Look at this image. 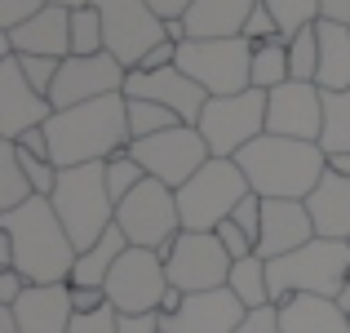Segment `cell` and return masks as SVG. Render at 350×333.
Masks as SVG:
<instances>
[{
  "instance_id": "obj_1",
  "label": "cell",
  "mask_w": 350,
  "mask_h": 333,
  "mask_svg": "<svg viewBox=\"0 0 350 333\" xmlns=\"http://www.w3.org/2000/svg\"><path fill=\"white\" fill-rule=\"evenodd\" d=\"M49 134V151L58 169H76V164H107L111 156L129 151L133 134H129V98H94L67 111H53L44 125Z\"/></svg>"
},
{
  "instance_id": "obj_2",
  "label": "cell",
  "mask_w": 350,
  "mask_h": 333,
  "mask_svg": "<svg viewBox=\"0 0 350 333\" xmlns=\"http://www.w3.org/2000/svg\"><path fill=\"white\" fill-rule=\"evenodd\" d=\"M0 231L14 245V271H23L31 284H71L80 249L71 245L49 196H31L23 209L0 214Z\"/></svg>"
},
{
  "instance_id": "obj_3",
  "label": "cell",
  "mask_w": 350,
  "mask_h": 333,
  "mask_svg": "<svg viewBox=\"0 0 350 333\" xmlns=\"http://www.w3.org/2000/svg\"><path fill=\"white\" fill-rule=\"evenodd\" d=\"M235 164L262 200H306L328 173V151L319 143L262 134L235 156Z\"/></svg>"
},
{
  "instance_id": "obj_4",
  "label": "cell",
  "mask_w": 350,
  "mask_h": 333,
  "mask_svg": "<svg viewBox=\"0 0 350 333\" xmlns=\"http://www.w3.org/2000/svg\"><path fill=\"white\" fill-rule=\"evenodd\" d=\"M271 271V298L275 307H284L288 298H337L350 275V240H324L315 236L310 245H301L297 254H284L266 262Z\"/></svg>"
},
{
  "instance_id": "obj_5",
  "label": "cell",
  "mask_w": 350,
  "mask_h": 333,
  "mask_svg": "<svg viewBox=\"0 0 350 333\" xmlns=\"http://www.w3.org/2000/svg\"><path fill=\"white\" fill-rule=\"evenodd\" d=\"M53 214L62 218L71 245L85 254L103 240V231L116 222V200L107 191V164H76L58 173V187L49 196Z\"/></svg>"
},
{
  "instance_id": "obj_6",
  "label": "cell",
  "mask_w": 350,
  "mask_h": 333,
  "mask_svg": "<svg viewBox=\"0 0 350 333\" xmlns=\"http://www.w3.org/2000/svg\"><path fill=\"white\" fill-rule=\"evenodd\" d=\"M248 178L235 160H213L187 182L178 187V214H182V231H217L226 218L235 214V205L248 196Z\"/></svg>"
},
{
  "instance_id": "obj_7",
  "label": "cell",
  "mask_w": 350,
  "mask_h": 333,
  "mask_svg": "<svg viewBox=\"0 0 350 333\" xmlns=\"http://www.w3.org/2000/svg\"><path fill=\"white\" fill-rule=\"evenodd\" d=\"M178 67L208 98H231L253 89V45L244 36L231 40H187L178 49Z\"/></svg>"
},
{
  "instance_id": "obj_8",
  "label": "cell",
  "mask_w": 350,
  "mask_h": 333,
  "mask_svg": "<svg viewBox=\"0 0 350 333\" xmlns=\"http://www.w3.org/2000/svg\"><path fill=\"white\" fill-rule=\"evenodd\" d=\"M116 227L129 236L133 249H155L169 258L173 240L182 236V214H178V191L164 187L160 178H146L129 200L116 205Z\"/></svg>"
},
{
  "instance_id": "obj_9",
  "label": "cell",
  "mask_w": 350,
  "mask_h": 333,
  "mask_svg": "<svg viewBox=\"0 0 350 333\" xmlns=\"http://www.w3.org/2000/svg\"><path fill=\"white\" fill-rule=\"evenodd\" d=\"M129 156L146 169V178H160L164 187H173V191L187 187V182L213 160V151H208L204 134H200L196 125H173V129H164V134L133 138V143H129Z\"/></svg>"
},
{
  "instance_id": "obj_10",
  "label": "cell",
  "mask_w": 350,
  "mask_h": 333,
  "mask_svg": "<svg viewBox=\"0 0 350 333\" xmlns=\"http://www.w3.org/2000/svg\"><path fill=\"white\" fill-rule=\"evenodd\" d=\"M196 129L204 134L213 156L235 160L248 143H257L266 134V94L262 89H244V94H231V98H208Z\"/></svg>"
},
{
  "instance_id": "obj_11",
  "label": "cell",
  "mask_w": 350,
  "mask_h": 333,
  "mask_svg": "<svg viewBox=\"0 0 350 333\" xmlns=\"http://www.w3.org/2000/svg\"><path fill=\"white\" fill-rule=\"evenodd\" d=\"M98 14H103V32H107V53L120 58L129 71H137L155 45L169 40L164 18L146 0H98Z\"/></svg>"
},
{
  "instance_id": "obj_12",
  "label": "cell",
  "mask_w": 350,
  "mask_h": 333,
  "mask_svg": "<svg viewBox=\"0 0 350 333\" xmlns=\"http://www.w3.org/2000/svg\"><path fill=\"white\" fill-rule=\"evenodd\" d=\"M164 267H169V284L173 289L208 293V289H226L235 258L226 254V245L213 236V231H182V236L173 240Z\"/></svg>"
},
{
  "instance_id": "obj_13",
  "label": "cell",
  "mask_w": 350,
  "mask_h": 333,
  "mask_svg": "<svg viewBox=\"0 0 350 333\" xmlns=\"http://www.w3.org/2000/svg\"><path fill=\"white\" fill-rule=\"evenodd\" d=\"M164 293H169V267L155 249H124V258L107 275V298L120 316H146L160 311Z\"/></svg>"
},
{
  "instance_id": "obj_14",
  "label": "cell",
  "mask_w": 350,
  "mask_h": 333,
  "mask_svg": "<svg viewBox=\"0 0 350 333\" xmlns=\"http://www.w3.org/2000/svg\"><path fill=\"white\" fill-rule=\"evenodd\" d=\"M124 80H129V67L111 53H94V58H62V71L49 89V103L53 111H67V107H80V103H94V98H111V94H124Z\"/></svg>"
},
{
  "instance_id": "obj_15",
  "label": "cell",
  "mask_w": 350,
  "mask_h": 333,
  "mask_svg": "<svg viewBox=\"0 0 350 333\" xmlns=\"http://www.w3.org/2000/svg\"><path fill=\"white\" fill-rule=\"evenodd\" d=\"M266 134L319 143L324 134V89L310 80H284L266 94Z\"/></svg>"
},
{
  "instance_id": "obj_16",
  "label": "cell",
  "mask_w": 350,
  "mask_h": 333,
  "mask_svg": "<svg viewBox=\"0 0 350 333\" xmlns=\"http://www.w3.org/2000/svg\"><path fill=\"white\" fill-rule=\"evenodd\" d=\"M53 120V103L23 76L14 53L0 58V143H18L27 129H44Z\"/></svg>"
},
{
  "instance_id": "obj_17",
  "label": "cell",
  "mask_w": 350,
  "mask_h": 333,
  "mask_svg": "<svg viewBox=\"0 0 350 333\" xmlns=\"http://www.w3.org/2000/svg\"><path fill=\"white\" fill-rule=\"evenodd\" d=\"M124 98H146V103H160L169 111H178L182 125H200L208 107V94L187 76L182 67H164V71H129L124 80Z\"/></svg>"
},
{
  "instance_id": "obj_18",
  "label": "cell",
  "mask_w": 350,
  "mask_h": 333,
  "mask_svg": "<svg viewBox=\"0 0 350 333\" xmlns=\"http://www.w3.org/2000/svg\"><path fill=\"white\" fill-rule=\"evenodd\" d=\"M0 53H23V58H71V9H40L31 23L0 32Z\"/></svg>"
},
{
  "instance_id": "obj_19",
  "label": "cell",
  "mask_w": 350,
  "mask_h": 333,
  "mask_svg": "<svg viewBox=\"0 0 350 333\" xmlns=\"http://www.w3.org/2000/svg\"><path fill=\"white\" fill-rule=\"evenodd\" d=\"M248 307L231 289H208V293H187L178 316H164V333H235L244 325Z\"/></svg>"
},
{
  "instance_id": "obj_20",
  "label": "cell",
  "mask_w": 350,
  "mask_h": 333,
  "mask_svg": "<svg viewBox=\"0 0 350 333\" xmlns=\"http://www.w3.org/2000/svg\"><path fill=\"white\" fill-rule=\"evenodd\" d=\"M310 240H315V222H310L306 200H262V240H257V254L266 262L284 258V254H297Z\"/></svg>"
},
{
  "instance_id": "obj_21",
  "label": "cell",
  "mask_w": 350,
  "mask_h": 333,
  "mask_svg": "<svg viewBox=\"0 0 350 333\" xmlns=\"http://www.w3.org/2000/svg\"><path fill=\"white\" fill-rule=\"evenodd\" d=\"M14 316L23 333H71V284H31L14 302Z\"/></svg>"
},
{
  "instance_id": "obj_22",
  "label": "cell",
  "mask_w": 350,
  "mask_h": 333,
  "mask_svg": "<svg viewBox=\"0 0 350 333\" xmlns=\"http://www.w3.org/2000/svg\"><path fill=\"white\" fill-rule=\"evenodd\" d=\"M257 0H196L187 9V40H231L244 36V23Z\"/></svg>"
},
{
  "instance_id": "obj_23",
  "label": "cell",
  "mask_w": 350,
  "mask_h": 333,
  "mask_svg": "<svg viewBox=\"0 0 350 333\" xmlns=\"http://www.w3.org/2000/svg\"><path fill=\"white\" fill-rule=\"evenodd\" d=\"M306 209H310V222H315V236L350 240V178L324 173V182L306 196Z\"/></svg>"
},
{
  "instance_id": "obj_24",
  "label": "cell",
  "mask_w": 350,
  "mask_h": 333,
  "mask_svg": "<svg viewBox=\"0 0 350 333\" xmlns=\"http://www.w3.org/2000/svg\"><path fill=\"white\" fill-rule=\"evenodd\" d=\"M280 325L284 333H350V316L337 307L333 298H288L280 307Z\"/></svg>"
},
{
  "instance_id": "obj_25",
  "label": "cell",
  "mask_w": 350,
  "mask_h": 333,
  "mask_svg": "<svg viewBox=\"0 0 350 333\" xmlns=\"http://www.w3.org/2000/svg\"><path fill=\"white\" fill-rule=\"evenodd\" d=\"M319 80L315 85L324 94H342L350 89V27L333 23V18H319Z\"/></svg>"
},
{
  "instance_id": "obj_26",
  "label": "cell",
  "mask_w": 350,
  "mask_h": 333,
  "mask_svg": "<svg viewBox=\"0 0 350 333\" xmlns=\"http://www.w3.org/2000/svg\"><path fill=\"white\" fill-rule=\"evenodd\" d=\"M124 249H129V236L111 222V227L103 231V240L76 258V267H71V284H76V289H107V275H111V267L124 258Z\"/></svg>"
},
{
  "instance_id": "obj_27",
  "label": "cell",
  "mask_w": 350,
  "mask_h": 333,
  "mask_svg": "<svg viewBox=\"0 0 350 333\" xmlns=\"http://www.w3.org/2000/svg\"><path fill=\"white\" fill-rule=\"evenodd\" d=\"M226 289H231L248 311L275 307V298H271V271H266V258H262V254L239 258V262L231 267V280H226Z\"/></svg>"
},
{
  "instance_id": "obj_28",
  "label": "cell",
  "mask_w": 350,
  "mask_h": 333,
  "mask_svg": "<svg viewBox=\"0 0 350 333\" xmlns=\"http://www.w3.org/2000/svg\"><path fill=\"white\" fill-rule=\"evenodd\" d=\"M31 196H36V187H31V178H27V169H23L18 143H0V214L23 209Z\"/></svg>"
},
{
  "instance_id": "obj_29",
  "label": "cell",
  "mask_w": 350,
  "mask_h": 333,
  "mask_svg": "<svg viewBox=\"0 0 350 333\" xmlns=\"http://www.w3.org/2000/svg\"><path fill=\"white\" fill-rule=\"evenodd\" d=\"M284 80H293L288 71V40H266V45H253V89H262V94H271V89H280Z\"/></svg>"
},
{
  "instance_id": "obj_30",
  "label": "cell",
  "mask_w": 350,
  "mask_h": 333,
  "mask_svg": "<svg viewBox=\"0 0 350 333\" xmlns=\"http://www.w3.org/2000/svg\"><path fill=\"white\" fill-rule=\"evenodd\" d=\"M319 147L328 156L350 151V89L324 94V134H319Z\"/></svg>"
},
{
  "instance_id": "obj_31",
  "label": "cell",
  "mask_w": 350,
  "mask_h": 333,
  "mask_svg": "<svg viewBox=\"0 0 350 333\" xmlns=\"http://www.w3.org/2000/svg\"><path fill=\"white\" fill-rule=\"evenodd\" d=\"M71 53H76V58L107 53V32H103V14H98V5L71 14Z\"/></svg>"
},
{
  "instance_id": "obj_32",
  "label": "cell",
  "mask_w": 350,
  "mask_h": 333,
  "mask_svg": "<svg viewBox=\"0 0 350 333\" xmlns=\"http://www.w3.org/2000/svg\"><path fill=\"white\" fill-rule=\"evenodd\" d=\"M262 5L275 14L284 40H293L301 27H315L319 18H324V0H262Z\"/></svg>"
},
{
  "instance_id": "obj_33",
  "label": "cell",
  "mask_w": 350,
  "mask_h": 333,
  "mask_svg": "<svg viewBox=\"0 0 350 333\" xmlns=\"http://www.w3.org/2000/svg\"><path fill=\"white\" fill-rule=\"evenodd\" d=\"M182 125L178 111L160 107V103H146V98H129V134L133 138H151V134H164V129Z\"/></svg>"
},
{
  "instance_id": "obj_34",
  "label": "cell",
  "mask_w": 350,
  "mask_h": 333,
  "mask_svg": "<svg viewBox=\"0 0 350 333\" xmlns=\"http://www.w3.org/2000/svg\"><path fill=\"white\" fill-rule=\"evenodd\" d=\"M288 71L293 80H319V27H301L288 40Z\"/></svg>"
},
{
  "instance_id": "obj_35",
  "label": "cell",
  "mask_w": 350,
  "mask_h": 333,
  "mask_svg": "<svg viewBox=\"0 0 350 333\" xmlns=\"http://www.w3.org/2000/svg\"><path fill=\"white\" fill-rule=\"evenodd\" d=\"M142 182H146V169H142V164H137L129 151H120V156H111V160H107V191H111L116 205H120V200H129L137 187H142Z\"/></svg>"
},
{
  "instance_id": "obj_36",
  "label": "cell",
  "mask_w": 350,
  "mask_h": 333,
  "mask_svg": "<svg viewBox=\"0 0 350 333\" xmlns=\"http://www.w3.org/2000/svg\"><path fill=\"white\" fill-rule=\"evenodd\" d=\"M14 58H18V67H23V76L49 98L53 80H58V71H62V58H23V53H14Z\"/></svg>"
},
{
  "instance_id": "obj_37",
  "label": "cell",
  "mask_w": 350,
  "mask_h": 333,
  "mask_svg": "<svg viewBox=\"0 0 350 333\" xmlns=\"http://www.w3.org/2000/svg\"><path fill=\"white\" fill-rule=\"evenodd\" d=\"M71 333H120V311L111 302L98 311H76L71 316Z\"/></svg>"
},
{
  "instance_id": "obj_38",
  "label": "cell",
  "mask_w": 350,
  "mask_h": 333,
  "mask_svg": "<svg viewBox=\"0 0 350 333\" xmlns=\"http://www.w3.org/2000/svg\"><path fill=\"white\" fill-rule=\"evenodd\" d=\"M280 36L284 32H280V23H275V14L257 0L253 14H248V23H244V40L248 45H266V40H280Z\"/></svg>"
},
{
  "instance_id": "obj_39",
  "label": "cell",
  "mask_w": 350,
  "mask_h": 333,
  "mask_svg": "<svg viewBox=\"0 0 350 333\" xmlns=\"http://www.w3.org/2000/svg\"><path fill=\"white\" fill-rule=\"evenodd\" d=\"M40 9H49V0H0V32H14V27L31 23Z\"/></svg>"
},
{
  "instance_id": "obj_40",
  "label": "cell",
  "mask_w": 350,
  "mask_h": 333,
  "mask_svg": "<svg viewBox=\"0 0 350 333\" xmlns=\"http://www.w3.org/2000/svg\"><path fill=\"white\" fill-rule=\"evenodd\" d=\"M231 222H235V227H244L253 240H262V196H257V191H248V196L235 205Z\"/></svg>"
},
{
  "instance_id": "obj_41",
  "label": "cell",
  "mask_w": 350,
  "mask_h": 333,
  "mask_svg": "<svg viewBox=\"0 0 350 333\" xmlns=\"http://www.w3.org/2000/svg\"><path fill=\"white\" fill-rule=\"evenodd\" d=\"M235 333H284V325H280V307L248 311V316H244V325H239Z\"/></svg>"
},
{
  "instance_id": "obj_42",
  "label": "cell",
  "mask_w": 350,
  "mask_h": 333,
  "mask_svg": "<svg viewBox=\"0 0 350 333\" xmlns=\"http://www.w3.org/2000/svg\"><path fill=\"white\" fill-rule=\"evenodd\" d=\"M27 289H31V280H27L23 271H14V267H5V271H0V307H14Z\"/></svg>"
},
{
  "instance_id": "obj_43",
  "label": "cell",
  "mask_w": 350,
  "mask_h": 333,
  "mask_svg": "<svg viewBox=\"0 0 350 333\" xmlns=\"http://www.w3.org/2000/svg\"><path fill=\"white\" fill-rule=\"evenodd\" d=\"M178 49H182V45H173V40L155 45V49L142 58V67H137V71H164V67H178Z\"/></svg>"
},
{
  "instance_id": "obj_44",
  "label": "cell",
  "mask_w": 350,
  "mask_h": 333,
  "mask_svg": "<svg viewBox=\"0 0 350 333\" xmlns=\"http://www.w3.org/2000/svg\"><path fill=\"white\" fill-rule=\"evenodd\" d=\"M120 333H164V316L146 311V316H120Z\"/></svg>"
},
{
  "instance_id": "obj_45",
  "label": "cell",
  "mask_w": 350,
  "mask_h": 333,
  "mask_svg": "<svg viewBox=\"0 0 350 333\" xmlns=\"http://www.w3.org/2000/svg\"><path fill=\"white\" fill-rule=\"evenodd\" d=\"M107 289H76V284H71V307L76 311H98V307H107Z\"/></svg>"
},
{
  "instance_id": "obj_46",
  "label": "cell",
  "mask_w": 350,
  "mask_h": 333,
  "mask_svg": "<svg viewBox=\"0 0 350 333\" xmlns=\"http://www.w3.org/2000/svg\"><path fill=\"white\" fill-rule=\"evenodd\" d=\"M18 147H23V151H31V156H40V160H53V151H49V134H44V129H27V134L18 138Z\"/></svg>"
},
{
  "instance_id": "obj_47",
  "label": "cell",
  "mask_w": 350,
  "mask_h": 333,
  "mask_svg": "<svg viewBox=\"0 0 350 333\" xmlns=\"http://www.w3.org/2000/svg\"><path fill=\"white\" fill-rule=\"evenodd\" d=\"M146 5H151L164 23H173V18H187V9L196 5V0H146Z\"/></svg>"
},
{
  "instance_id": "obj_48",
  "label": "cell",
  "mask_w": 350,
  "mask_h": 333,
  "mask_svg": "<svg viewBox=\"0 0 350 333\" xmlns=\"http://www.w3.org/2000/svg\"><path fill=\"white\" fill-rule=\"evenodd\" d=\"M324 18H333V23H346V27H350V0H324Z\"/></svg>"
},
{
  "instance_id": "obj_49",
  "label": "cell",
  "mask_w": 350,
  "mask_h": 333,
  "mask_svg": "<svg viewBox=\"0 0 350 333\" xmlns=\"http://www.w3.org/2000/svg\"><path fill=\"white\" fill-rule=\"evenodd\" d=\"M328 173H342V178H350V151L328 156Z\"/></svg>"
},
{
  "instance_id": "obj_50",
  "label": "cell",
  "mask_w": 350,
  "mask_h": 333,
  "mask_svg": "<svg viewBox=\"0 0 350 333\" xmlns=\"http://www.w3.org/2000/svg\"><path fill=\"white\" fill-rule=\"evenodd\" d=\"M0 333H23V329H18L14 307H0Z\"/></svg>"
},
{
  "instance_id": "obj_51",
  "label": "cell",
  "mask_w": 350,
  "mask_h": 333,
  "mask_svg": "<svg viewBox=\"0 0 350 333\" xmlns=\"http://www.w3.org/2000/svg\"><path fill=\"white\" fill-rule=\"evenodd\" d=\"M49 5H58V9H71V14H76V9H89V5H98V0H49Z\"/></svg>"
},
{
  "instance_id": "obj_52",
  "label": "cell",
  "mask_w": 350,
  "mask_h": 333,
  "mask_svg": "<svg viewBox=\"0 0 350 333\" xmlns=\"http://www.w3.org/2000/svg\"><path fill=\"white\" fill-rule=\"evenodd\" d=\"M333 302H337V307H342V311H346V316H350V275H346V284H342V293H337V298H333Z\"/></svg>"
}]
</instances>
